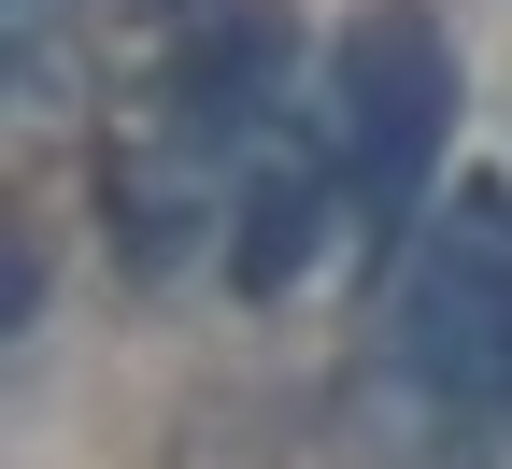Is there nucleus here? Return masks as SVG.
I'll list each match as a JSON object with an SVG mask.
<instances>
[{"label":"nucleus","instance_id":"2","mask_svg":"<svg viewBox=\"0 0 512 469\" xmlns=\"http://www.w3.org/2000/svg\"><path fill=\"white\" fill-rule=\"evenodd\" d=\"M498 299H512V185H456V228L399 285V370L441 427H498Z\"/></svg>","mask_w":512,"mask_h":469},{"label":"nucleus","instance_id":"3","mask_svg":"<svg viewBox=\"0 0 512 469\" xmlns=\"http://www.w3.org/2000/svg\"><path fill=\"white\" fill-rule=\"evenodd\" d=\"M285 57H299V15H285V0H185L157 100H171L185 128H256L271 86H285Z\"/></svg>","mask_w":512,"mask_h":469},{"label":"nucleus","instance_id":"1","mask_svg":"<svg viewBox=\"0 0 512 469\" xmlns=\"http://www.w3.org/2000/svg\"><path fill=\"white\" fill-rule=\"evenodd\" d=\"M328 114H342V199H356V242H399L427 214V171L456 143V43H441L413 0H370L328 57Z\"/></svg>","mask_w":512,"mask_h":469},{"label":"nucleus","instance_id":"4","mask_svg":"<svg viewBox=\"0 0 512 469\" xmlns=\"http://www.w3.org/2000/svg\"><path fill=\"white\" fill-rule=\"evenodd\" d=\"M214 143H228V128H185V114H157L143 143H114V157H100V199H114V242H128V271H171V256L200 242V214H242Z\"/></svg>","mask_w":512,"mask_h":469},{"label":"nucleus","instance_id":"5","mask_svg":"<svg viewBox=\"0 0 512 469\" xmlns=\"http://www.w3.org/2000/svg\"><path fill=\"white\" fill-rule=\"evenodd\" d=\"M313 242H328V171H313V157H271V171L242 185V228H228V285H242V299H285Z\"/></svg>","mask_w":512,"mask_h":469},{"label":"nucleus","instance_id":"6","mask_svg":"<svg viewBox=\"0 0 512 469\" xmlns=\"http://www.w3.org/2000/svg\"><path fill=\"white\" fill-rule=\"evenodd\" d=\"M271 427H285V398H271V384H242V398H200V413H185V455H171V469H271Z\"/></svg>","mask_w":512,"mask_h":469}]
</instances>
